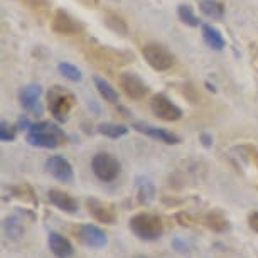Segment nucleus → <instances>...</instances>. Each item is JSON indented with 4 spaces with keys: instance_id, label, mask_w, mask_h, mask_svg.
I'll return each mask as SVG.
<instances>
[{
    "instance_id": "3",
    "label": "nucleus",
    "mask_w": 258,
    "mask_h": 258,
    "mask_svg": "<svg viewBox=\"0 0 258 258\" xmlns=\"http://www.w3.org/2000/svg\"><path fill=\"white\" fill-rule=\"evenodd\" d=\"M46 98H47V108H49L51 115L54 116L57 121L64 123L68 120V116H70L71 108L76 103L75 95H73L71 91H68L66 88H62V86L56 85L47 91Z\"/></svg>"
},
{
    "instance_id": "20",
    "label": "nucleus",
    "mask_w": 258,
    "mask_h": 258,
    "mask_svg": "<svg viewBox=\"0 0 258 258\" xmlns=\"http://www.w3.org/2000/svg\"><path fill=\"white\" fill-rule=\"evenodd\" d=\"M93 81H95V88L100 93L101 98H103L105 101H108V103H111V105L118 103V91H116L113 86H111L110 83L105 80V78L95 76Z\"/></svg>"
},
{
    "instance_id": "8",
    "label": "nucleus",
    "mask_w": 258,
    "mask_h": 258,
    "mask_svg": "<svg viewBox=\"0 0 258 258\" xmlns=\"http://www.w3.org/2000/svg\"><path fill=\"white\" fill-rule=\"evenodd\" d=\"M118 85L123 90V93L128 96L130 100H144L149 95V86L145 85V81L135 73L125 71L118 76Z\"/></svg>"
},
{
    "instance_id": "11",
    "label": "nucleus",
    "mask_w": 258,
    "mask_h": 258,
    "mask_svg": "<svg viewBox=\"0 0 258 258\" xmlns=\"http://www.w3.org/2000/svg\"><path fill=\"white\" fill-rule=\"evenodd\" d=\"M41 93H42V88L39 85H36V83H31V85L24 86V88L19 91V101H21L22 108L34 116H41L42 111H44L41 101H39Z\"/></svg>"
},
{
    "instance_id": "27",
    "label": "nucleus",
    "mask_w": 258,
    "mask_h": 258,
    "mask_svg": "<svg viewBox=\"0 0 258 258\" xmlns=\"http://www.w3.org/2000/svg\"><path fill=\"white\" fill-rule=\"evenodd\" d=\"M22 4L31 9L34 14H37L39 17L44 19L47 14H49V9H51V2L49 0H21Z\"/></svg>"
},
{
    "instance_id": "34",
    "label": "nucleus",
    "mask_w": 258,
    "mask_h": 258,
    "mask_svg": "<svg viewBox=\"0 0 258 258\" xmlns=\"http://www.w3.org/2000/svg\"><path fill=\"white\" fill-rule=\"evenodd\" d=\"M199 142L203 144V147L211 149L214 144V139H213V135H209V134H201L199 135Z\"/></svg>"
},
{
    "instance_id": "13",
    "label": "nucleus",
    "mask_w": 258,
    "mask_h": 258,
    "mask_svg": "<svg viewBox=\"0 0 258 258\" xmlns=\"http://www.w3.org/2000/svg\"><path fill=\"white\" fill-rule=\"evenodd\" d=\"M132 128L135 132H140L147 137L154 139V140H159L162 144H167V145H177L181 144V137L165 128H159V126H154V125H149V123H144V121H135L132 125Z\"/></svg>"
},
{
    "instance_id": "29",
    "label": "nucleus",
    "mask_w": 258,
    "mask_h": 258,
    "mask_svg": "<svg viewBox=\"0 0 258 258\" xmlns=\"http://www.w3.org/2000/svg\"><path fill=\"white\" fill-rule=\"evenodd\" d=\"M139 201L145 204L149 201H152L154 198V186L150 184L149 181H144V182H139Z\"/></svg>"
},
{
    "instance_id": "35",
    "label": "nucleus",
    "mask_w": 258,
    "mask_h": 258,
    "mask_svg": "<svg viewBox=\"0 0 258 258\" xmlns=\"http://www.w3.org/2000/svg\"><path fill=\"white\" fill-rule=\"evenodd\" d=\"M80 2L83 4V6H86L88 9H96L98 7V0H80Z\"/></svg>"
},
{
    "instance_id": "14",
    "label": "nucleus",
    "mask_w": 258,
    "mask_h": 258,
    "mask_svg": "<svg viewBox=\"0 0 258 258\" xmlns=\"http://www.w3.org/2000/svg\"><path fill=\"white\" fill-rule=\"evenodd\" d=\"M47 199L52 206H56L59 211L66 213V214H76L80 206H78V201L71 194H68L61 189H49L47 191Z\"/></svg>"
},
{
    "instance_id": "10",
    "label": "nucleus",
    "mask_w": 258,
    "mask_h": 258,
    "mask_svg": "<svg viewBox=\"0 0 258 258\" xmlns=\"http://www.w3.org/2000/svg\"><path fill=\"white\" fill-rule=\"evenodd\" d=\"M46 170L47 174H51L56 181L71 184L75 181V172H73V165L70 160L64 159L62 155H52L46 160Z\"/></svg>"
},
{
    "instance_id": "24",
    "label": "nucleus",
    "mask_w": 258,
    "mask_h": 258,
    "mask_svg": "<svg viewBox=\"0 0 258 258\" xmlns=\"http://www.w3.org/2000/svg\"><path fill=\"white\" fill-rule=\"evenodd\" d=\"M98 134L105 135V137H110V139H120L128 134V126L120 125V123H111V121H105V123L98 125Z\"/></svg>"
},
{
    "instance_id": "7",
    "label": "nucleus",
    "mask_w": 258,
    "mask_h": 258,
    "mask_svg": "<svg viewBox=\"0 0 258 258\" xmlns=\"http://www.w3.org/2000/svg\"><path fill=\"white\" fill-rule=\"evenodd\" d=\"M150 110H152V113L159 120L164 121H177L182 118V110L162 93L152 96V100H150Z\"/></svg>"
},
{
    "instance_id": "23",
    "label": "nucleus",
    "mask_w": 258,
    "mask_h": 258,
    "mask_svg": "<svg viewBox=\"0 0 258 258\" xmlns=\"http://www.w3.org/2000/svg\"><path fill=\"white\" fill-rule=\"evenodd\" d=\"M11 192L14 194V198L21 199L24 203H31L32 206H37L39 204L36 192H34L32 186H29L27 182H21V184H17V186H14L11 189Z\"/></svg>"
},
{
    "instance_id": "33",
    "label": "nucleus",
    "mask_w": 258,
    "mask_h": 258,
    "mask_svg": "<svg viewBox=\"0 0 258 258\" xmlns=\"http://www.w3.org/2000/svg\"><path fill=\"white\" fill-rule=\"evenodd\" d=\"M248 226L255 233H258V211H253L248 214Z\"/></svg>"
},
{
    "instance_id": "30",
    "label": "nucleus",
    "mask_w": 258,
    "mask_h": 258,
    "mask_svg": "<svg viewBox=\"0 0 258 258\" xmlns=\"http://www.w3.org/2000/svg\"><path fill=\"white\" fill-rule=\"evenodd\" d=\"M182 95L186 96V98L191 101V103H198V100H199L198 91L191 85V83H186V85H182Z\"/></svg>"
},
{
    "instance_id": "25",
    "label": "nucleus",
    "mask_w": 258,
    "mask_h": 258,
    "mask_svg": "<svg viewBox=\"0 0 258 258\" xmlns=\"http://www.w3.org/2000/svg\"><path fill=\"white\" fill-rule=\"evenodd\" d=\"M177 17H179V21H181L182 24H186V26H189V27L201 26V21L196 17V14L192 12V9L189 6H184V4H181V6L177 7Z\"/></svg>"
},
{
    "instance_id": "21",
    "label": "nucleus",
    "mask_w": 258,
    "mask_h": 258,
    "mask_svg": "<svg viewBox=\"0 0 258 258\" xmlns=\"http://www.w3.org/2000/svg\"><path fill=\"white\" fill-rule=\"evenodd\" d=\"M103 22L111 32L118 34V36H121V37H125L126 34H128V24H126L125 19L121 16H118V14L106 12L105 17H103Z\"/></svg>"
},
{
    "instance_id": "2",
    "label": "nucleus",
    "mask_w": 258,
    "mask_h": 258,
    "mask_svg": "<svg viewBox=\"0 0 258 258\" xmlns=\"http://www.w3.org/2000/svg\"><path fill=\"white\" fill-rule=\"evenodd\" d=\"M130 231L142 241H157L164 235V223L154 213H137L128 221Z\"/></svg>"
},
{
    "instance_id": "26",
    "label": "nucleus",
    "mask_w": 258,
    "mask_h": 258,
    "mask_svg": "<svg viewBox=\"0 0 258 258\" xmlns=\"http://www.w3.org/2000/svg\"><path fill=\"white\" fill-rule=\"evenodd\" d=\"M57 71H59V75L64 76L66 80H70L73 83H80L83 80V73L78 70L75 64H71V62H59V64H57Z\"/></svg>"
},
{
    "instance_id": "16",
    "label": "nucleus",
    "mask_w": 258,
    "mask_h": 258,
    "mask_svg": "<svg viewBox=\"0 0 258 258\" xmlns=\"http://www.w3.org/2000/svg\"><path fill=\"white\" fill-rule=\"evenodd\" d=\"M203 225L214 233H226L231 230V225L228 221V218L220 211H209L201 218Z\"/></svg>"
},
{
    "instance_id": "1",
    "label": "nucleus",
    "mask_w": 258,
    "mask_h": 258,
    "mask_svg": "<svg viewBox=\"0 0 258 258\" xmlns=\"http://www.w3.org/2000/svg\"><path fill=\"white\" fill-rule=\"evenodd\" d=\"M27 144L39 149H57L59 145H64L68 135L52 121H37L32 123L27 130Z\"/></svg>"
},
{
    "instance_id": "5",
    "label": "nucleus",
    "mask_w": 258,
    "mask_h": 258,
    "mask_svg": "<svg viewBox=\"0 0 258 258\" xmlns=\"http://www.w3.org/2000/svg\"><path fill=\"white\" fill-rule=\"evenodd\" d=\"M91 169L101 182H113L118 177L121 165L115 155L108 152H100L91 159Z\"/></svg>"
},
{
    "instance_id": "6",
    "label": "nucleus",
    "mask_w": 258,
    "mask_h": 258,
    "mask_svg": "<svg viewBox=\"0 0 258 258\" xmlns=\"http://www.w3.org/2000/svg\"><path fill=\"white\" fill-rule=\"evenodd\" d=\"M51 31L57 36H76L85 31V26L71 16L70 12L57 9L51 19Z\"/></svg>"
},
{
    "instance_id": "9",
    "label": "nucleus",
    "mask_w": 258,
    "mask_h": 258,
    "mask_svg": "<svg viewBox=\"0 0 258 258\" xmlns=\"http://www.w3.org/2000/svg\"><path fill=\"white\" fill-rule=\"evenodd\" d=\"M76 238L85 246L93 248V250H100V248H103L106 243H108L106 233L101 230L100 226L91 225V223H86V225H81L80 228H78Z\"/></svg>"
},
{
    "instance_id": "18",
    "label": "nucleus",
    "mask_w": 258,
    "mask_h": 258,
    "mask_svg": "<svg viewBox=\"0 0 258 258\" xmlns=\"http://www.w3.org/2000/svg\"><path fill=\"white\" fill-rule=\"evenodd\" d=\"M21 213L17 214H12V216H7L6 220H4V233H6L7 238H11V240H19L24 231H26V228H24V221L21 216H19Z\"/></svg>"
},
{
    "instance_id": "17",
    "label": "nucleus",
    "mask_w": 258,
    "mask_h": 258,
    "mask_svg": "<svg viewBox=\"0 0 258 258\" xmlns=\"http://www.w3.org/2000/svg\"><path fill=\"white\" fill-rule=\"evenodd\" d=\"M201 34H203L204 42H206L208 47H211V49L223 51L226 47V41H225V37H223V34L214 26H211V24H201Z\"/></svg>"
},
{
    "instance_id": "36",
    "label": "nucleus",
    "mask_w": 258,
    "mask_h": 258,
    "mask_svg": "<svg viewBox=\"0 0 258 258\" xmlns=\"http://www.w3.org/2000/svg\"><path fill=\"white\" fill-rule=\"evenodd\" d=\"M204 86H206V88H208L209 91H213V93H214V91H216V88H214V85H211V83H209V81L204 83Z\"/></svg>"
},
{
    "instance_id": "22",
    "label": "nucleus",
    "mask_w": 258,
    "mask_h": 258,
    "mask_svg": "<svg viewBox=\"0 0 258 258\" xmlns=\"http://www.w3.org/2000/svg\"><path fill=\"white\" fill-rule=\"evenodd\" d=\"M233 152H236L238 157L241 160H245L246 164H250L253 167L258 169V149L255 145H251V144L236 145V147H233Z\"/></svg>"
},
{
    "instance_id": "12",
    "label": "nucleus",
    "mask_w": 258,
    "mask_h": 258,
    "mask_svg": "<svg viewBox=\"0 0 258 258\" xmlns=\"http://www.w3.org/2000/svg\"><path fill=\"white\" fill-rule=\"evenodd\" d=\"M86 209H88L90 216L93 218L95 221L98 223H105V225H115L116 223V213L111 204L103 203L96 198H88L85 201Z\"/></svg>"
},
{
    "instance_id": "19",
    "label": "nucleus",
    "mask_w": 258,
    "mask_h": 258,
    "mask_svg": "<svg viewBox=\"0 0 258 258\" xmlns=\"http://www.w3.org/2000/svg\"><path fill=\"white\" fill-rule=\"evenodd\" d=\"M199 11L209 19L214 21H223L225 19V6L218 0H198Z\"/></svg>"
},
{
    "instance_id": "32",
    "label": "nucleus",
    "mask_w": 258,
    "mask_h": 258,
    "mask_svg": "<svg viewBox=\"0 0 258 258\" xmlns=\"http://www.w3.org/2000/svg\"><path fill=\"white\" fill-rule=\"evenodd\" d=\"M31 120L27 118L26 115H21L19 116V120H17V123H16V126H17V130H29L31 128Z\"/></svg>"
},
{
    "instance_id": "4",
    "label": "nucleus",
    "mask_w": 258,
    "mask_h": 258,
    "mask_svg": "<svg viewBox=\"0 0 258 258\" xmlns=\"http://www.w3.org/2000/svg\"><path fill=\"white\" fill-rule=\"evenodd\" d=\"M142 56L147 64L155 71H169L176 64V56L167 47L157 42H149L142 47Z\"/></svg>"
},
{
    "instance_id": "28",
    "label": "nucleus",
    "mask_w": 258,
    "mask_h": 258,
    "mask_svg": "<svg viewBox=\"0 0 258 258\" xmlns=\"http://www.w3.org/2000/svg\"><path fill=\"white\" fill-rule=\"evenodd\" d=\"M17 135V126L9 125L6 120L0 121V140L2 142H14Z\"/></svg>"
},
{
    "instance_id": "15",
    "label": "nucleus",
    "mask_w": 258,
    "mask_h": 258,
    "mask_svg": "<svg viewBox=\"0 0 258 258\" xmlns=\"http://www.w3.org/2000/svg\"><path fill=\"white\" fill-rule=\"evenodd\" d=\"M47 245H49L52 255L57 258H70L75 253V248H73L71 241L57 231H51L47 235Z\"/></svg>"
},
{
    "instance_id": "31",
    "label": "nucleus",
    "mask_w": 258,
    "mask_h": 258,
    "mask_svg": "<svg viewBox=\"0 0 258 258\" xmlns=\"http://www.w3.org/2000/svg\"><path fill=\"white\" fill-rule=\"evenodd\" d=\"M176 220H177V223L181 226H192V218L189 216L187 213H184V211L176 214Z\"/></svg>"
}]
</instances>
